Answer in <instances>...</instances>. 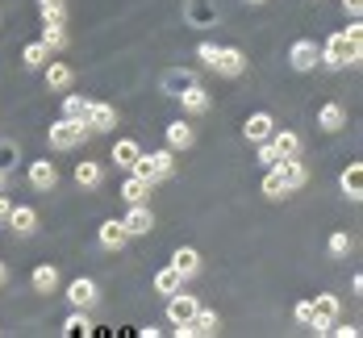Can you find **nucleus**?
I'll list each match as a JSON object with an SVG mask.
<instances>
[{"label": "nucleus", "mask_w": 363, "mask_h": 338, "mask_svg": "<svg viewBox=\"0 0 363 338\" xmlns=\"http://www.w3.org/2000/svg\"><path fill=\"white\" fill-rule=\"evenodd\" d=\"M342 34H347V42H363V26H359V21H351Z\"/></svg>", "instance_id": "nucleus-42"}, {"label": "nucleus", "mask_w": 363, "mask_h": 338, "mask_svg": "<svg viewBox=\"0 0 363 338\" xmlns=\"http://www.w3.org/2000/svg\"><path fill=\"white\" fill-rule=\"evenodd\" d=\"M84 109H88V96L63 92V117H75V121H84Z\"/></svg>", "instance_id": "nucleus-36"}, {"label": "nucleus", "mask_w": 363, "mask_h": 338, "mask_svg": "<svg viewBox=\"0 0 363 338\" xmlns=\"http://www.w3.org/2000/svg\"><path fill=\"white\" fill-rule=\"evenodd\" d=\"M121 225H125V234H130V238H143V234L155 230V213H150L146 205H130V213L121 218Z\"/></svg>", "instance_id": "nucleus-18"}, {"label": "nucleus", "mask_w": 363, "mask_h": 338, "mask_svg": "<svg viewBox=\"0 0 363 338\" xmlns=\"http://www.w3.org/2000/svg\"><path fill=\"white\" fill-rule=\"evenodd\" d=\"M84 125L92 130V134H109L113 125H117V109L105 105V101H92L88 96V109H84Z\"/></svg>", "instance_id": "nucleus-7"}, {"label": "nucleus", "mask_w": 363, "mask_h": 338, "mask_svg": "<svg viewBox=\"0 0 363 338\" xmlns=\"http://www.w3.org/2000/svg\"><path fill=\"white\" fill-rule=\"evenodd\" d=\"M146 196H150V184H146L143 176H125V184H121V201L125 205H146Z\"/></svg>", "instance_id": "nucleus-29"}, {"label": "nucleus", "mask_w": 363, "mask_h": 338, "mask_svg": "<svg viewBox=\"0 0 363 338\" xmlns=\"http://www.w3.org/2000/svg\"><path fill=\"white\" fill-rule=\"evenodd\" d=\"M255 147H259V163H263V167H272V163L280 159V154H276V147H272V138H267V142H255Z\"/></svg>", "instance_id": "nucleus-41"}, {"label": "nucleus", "mask_w": 363, "mask_h": 338, "mask_svg": "<svg viewBox=\"0 0 363 338\" xmlns=\"http://www.w3.org/2000/svg\"><path fill=\"white\" fill-rule=\"evenodd\" d=\"M21 63H26L30 72H42V67L50 63V50H46V42H42V38H38V42H30V46L21 50Z\"/></svg>", "instance_id": "nucleus-33"}, {"label": "nucleus", "mask_w": 363, "mask_h": 338, "mask_svg": "<svg viewBox=\"0 0 363 338\" xmlns=\"http://www.w3.org/2000/svg\"><path fill=\"white\" fill-rule=\"evenodd\" d=\"M318 130H326V134H342V130H347V109H342L338 101H326V105L318 109Z\"/></svg>", "instance_id": "nucleus-19"}, {"label": "nucleus", "mask_w": 363, "mask_h": 338, "mask_svg": "<svg viewBox=\"0 0 363 338\" xmlns=\"http://www.w3.org/2000/svg\"><path fill=\"white\" fill-rule=\"evenodd\" d=\"M318 50H322V67H330V72H347L363 59V42H347L342 30H334Z\"/></svg>", "instance_id": "nucleus-1"}, {"label": "nucleus", "mask_w": 363, "mask_h": 338, "mask_svg": "<svg viewBox=\"0 0 363 338\" xmlns=\"http://www.w3.org/2000/svg\"><path fill=\"white\" fill-rule=\"evenodd\" d=\"M318 63H322V50H318L313 38H301V42H292L289 46V67L292 72H313Z\"/></svg>", "instance_id": "nucleus-6"}, {"label": "nucleus", "mask_w": 363, "mask_h": 338, "mask_svg": "<svg viewBox=\"0 0 363 338\" xmlns=\"http://www.w3.org/2000/svg\"><path fill=\"white\" fill-rule=\"evenodd\" d=\"M172 267L180 271L184 280L201 276V251H196V247H176V255H172Z\"/></svg>", "instance_id": "nucleus-25"}, {"label": "nucleus", "mask_w": 363, "mask_h": 338, "mask_svg": "<svg viewBox=\"0 0 363 338\" xmlns=\"http://www.w3.org/2000/svg\"><path fill=\"white\" fill-rule=\"evenodd\" d=\"M4 284H9V263L0 259V288H4Z\"/></svg>", "instance_id": "nucleus-46"}, {"label": "nucleus", "mask_w": 363, "mask_h": 338, "mask_svg": "<svg viewBox=\"0 0 363 338\" xmlns=\"http://www.w3.org/2000/svg\"><path fill=\"white\" fill-rule=\"evenodd\" d=\"M188 84H196V75L188 72V67H172V72H163V92H167V96L184 92Z\"/></svg>", "instance_id": "nucleus-32"}, {"label": "nucleus", "mask_w": 363, "mask_h": 338, "mask_svg": "<svg viewBox=\"0 0 363 338\" xmlns=\"http://www.w3.org/2000/svg\"><path fill=\"white\" fill-rule=\"evenodd\" d=\"M272 147L280 159H296L301 154V134L296 130H272Z\"/></svg>", "instance_id": "nucleus-27"}, {"label": "nucleus", "mask_w": 363, "mask_h": 338, "mask_svg": "<svg viewBox=\"0 0 363 338\" xmlns=\"http://www.w3.org/2000/svg\"><path fill=\"white\" fill-rule=\"evenodd\" d=\"M188 330H192V338H196V334H218L221 317L213 313V309H196V313H192V322H188Z\"/></svg>", "instance_id": "nucleus-30"}, {"label": "nucleus", "mask_w": 363, "mask_h": 338, "mask_svg": "<svg viewBox=\"0 0 363 338\" xmlns=\"http://www.w3.org/2000/svg\"><path fill=\"white\" fill-rule=\"evenodd\" d=\"M92 330H96V326H92V317H88V309H75L72 317L63 322V334H67V338H88Z\"/></svg>", "instance_id": "nucleus-31"}, {"label": "nucleus", "mask_w": 363, "mask_h": 338, "mask_svg": "<svg viewBox=\"0 0 363 338\" xmlns=\"http://www.w3.org/2000/svg\"><path fill=\"white\" fill-rule=\"evenodd\" d=\"M96 238H101V247H105V251H121V247L130 242L125 225L117 222V218H109V222H101V230H96Z\"/></svg>", "instance_id": "nucleus-24"}, {"label": "nucleus", "mask_w": 363, "mask_h": 338, "mask_svg": "<svg viewBox=\"0 0 363 338\" xmlns=\"http://www.w3.org/2000/svg\"><path fill=\"white\" fill-rule=\"evenodd\" d=\"M196 309H201V300L188 297V293L180 288V293H172V297H167V322H172V326H188Z\"/></svg>", "instance_id": "nucleus-14"}, {"label": "nucleus", "mask_w": 363, "mask_h": 338, "mask_svg": "<svg viewBox=\"0 0 363 338\" xmlns=\"http://www.w3.org/2000/svg\"><path fill=\"white\" fill-rule=\"evenodd\" d=\"M326 251H330V259H347V255L355 251V242H351L347 230H334V234L326 238Z\"/></svg>", "instance_id": "nucleus-34"}, {"label": "nucleus", "mask_w": 363, "mask_h": 338, "mask_svg": "<svg viewBox=\"0 0 363 338\" xmlns=\"http://www.w3.org/2000/svg\"><path fill=\"white\" fill-rule=\"evenodd\" d=\"M67 300H72V309H96V300H101L96 280H88V276H75L72 284H67Z\"/></svg>", "instance_id": "nucleus-11"}, {"label": "nucleus", "mask_w": 363, "mask_h": 338, "mask_svg": "<svg viewBox=\"0 0 363 338\" xmlns=\"http://www.w3.org/2000/svg\"><path fill=\"white\" fill-rule=\"evenodd\" d=\"M176 101H180V109L188 113V117H205V113L213 109V96H209L201 84H188L184 92H176Z\"/></svg>", "instance_id": "nucleus-12"}, {"label": "nucleus", "mask_w": 363, "mask_h": 338, "mask_svg": "<svg viewBox=\"0 0 363 338\" xmlns=\"http://www.w3.org/2000/svg\"><path fill=\"white\" fill-rule=\"evenodd\" d=\"M75 184L84 188V192H96V188L105 184V163H101V159H84V163H75Z\"/></svg>", "instance_id": "nucleus-17"}, {"label": "nucleus", "mask_w": 363, "mask_h": 338, "mask_svg": "<svg viewBox=\"0 0 363 338\" xmlns=\"http://www.w3.org/2000/svg\"><path fill=\"white\" fill-rule=\"evenodd\" d=\"M42 13V42L46 50H67V9H38Z\"/></svg>", "instance_id": "nucleus-4"}, {"label": "nucleus", "mask_w": 363, "mask_h": 338, "mask_svg": "<svg viewBox=\"0 0 363 338\" xmlns=\"http://www.w3.org/2000/svg\"><path fill=\"white\" fill-rule=\"evenodd\" d=\"M218 42H201V46H196V59H201V63H205V67H213V59H218Z\"/></svg>", "instance_id": "nucleus-39"}, {"label": "nucleus", "mask_w": 363, "mask_h": 338, "mask_svg": "<svg viewBox=\"0 0 363 338\" xmlns=\"http://www.w3.org/2000/svg\"><path fill=\"white\" fill-rule=\"evenodd\" d=\"M292 317H296V326H309V317H313V305H309V300H296V305H292Z\"/></svg>", "instance_id": "nucleus-40"}, {"label": "nucleus", "mask_w": 363, "mask_h": 338, "mask_svg": "<svg viewBox=\"0 0 363 338\" xmlns=\"http://www.w3.org/2000/svg\"><path fill=\"white\" fill-rule=\"evenodd\" d=\"M42 72H46V88L50 92H72V84H75L72 63H46Z\"/></svg>", "instance_id": "nucleus-21"}, {"label": "nucleus", "mask_w": 363, "mask_h": 338, "mask_svg": "<svg viewBox=\"0 0 363 338\" xmlns=\"http://www.w3.org/2000/svg\"><path fill=\"white\" fill-rule=\"evenodd\" d=\"M338 188L347 201H363V163H347V171L338 176Z\"/></svg>", "instance_id": "nucleus-26"}, {"label": "nucleus", "mask_w": 363, "mask_h": 338, "mask_svg": "<svg viewBox=\"0 0 363 338\" xmlns=\"http://www.w3.org/2000/svg\"><path fill=\"white\" fill-rule=\"evenodd\" d=\"M143 159V147L134 142V138H117L113 142V167H121V171H134V163Z\"/></svg>", "instance_id": "nucleus-20"}, {"label": "nucleus", "mask_w": 363, "mask_h": 338, "mask_svg": "<svg viewBox=\"0 0 363 338\" xmlns=\"http://www.w3.org/2000/svg\"><path fill=\"white\" fill-rule=\"evenodd\" d=\"M26 176H30V188H34V192H55V188H59V167H55L50 159H34V163L26 167Z\"/></svg>", "instance_id": "nucleus-10"}, {"label": "nucleus", "mask_w": 363, "mask_h": 338, "mask_svg": "<svg viewBox=\"0 0 363 338\" xmlns=\"http://www.w3.org/2000/svg\"><path fill=\"white\" fill-rule=\"evenodd\" d=\"M247 4H251V9H259V4H267V0H247Z\"/></svg>", "instance_id": "nucleus-48"}, {"label": "nucleus", "mask_w": 363, "mask_h": 338, "mask_svg": "<svg viewBox=\"0 0 363 338\" xmlns=\"http://www.w3.org/2000/svg\"><path fill=\"white\" fill-rule=\"evenodd\" d=\"M263 196H267V201H284V196H289V188L280 184V176H276L272 167H267V176H263Z\"/></svg>", "instance_id": "nucleus-37"}, {"label": "nucleus", "mask_w": 363, "mask_h": 338, "mask_svg": "<svg viewBox=\"0 0 363 338\" xmlns=\"http://www.w3.org/2000/svg\"><path fill=\"white\" fill-rule=\"evenodd\" d=\"M4 225H9L17 238H30V234L38 230V209H34V205H13V209H9V222H4Z\"/></svg>", "instance_id": "nucleus-15"}, {"label": "nucleus", "mask_w": 363, "mask_h": 338, "mask_svg": "<svg viewBox=\"0 0 363 338\" xmlns=\"http://www.w3.org/2000/svg\"><path fill=\"white\" fill-rule=\"evenodd\" d=\"M9 209H13V201H9V196H4V192H0V225L9 222Z\"/></svg>", "instance_id": "nucleus-44"}, {"label": "nucleus", "mask_w": 363, "mask_h": 338, "mask_svg": "<svg viewBox=\"0 0 363 338\" xmlns=\"http://www.w3.org/2000/svg\"><path fill=\"white\" fill-rule=\"evenodd\" d=\"M163 138H167V150H188L196 142V130H192V121H172L163 130Z\"/></svg>", "instance_id": "nucleus-22"}, {"label": "nucleus", "mask_w": 363, "mask_h": 338, "mask_svg": "<svg viewBox=\"0 0 363 338\" xmlns=\"http://www.w3.org/2000/svg\"><path fill=\"white\" fill-rule=\"evenodd\" d=\"M21 163V147L13 138H0V171H13Z\"/></svg>", "instance_id": "nucleus-35"}, {"label": "nucleus", "mask_w": 363, "mask_h": 338, "mask_svg": "<svg viewBox=\"0 0 363 338\" xmlns=\"http://www.w3.org/2000/svg\"><path fill=\"white\" fill-rule=\"evenodd\" d=\"M209 72L225 75V79H238V75H247V55L238 50V46H221L218 59H213V67Z\"/></svg>", "instance_id": "nucleus-9"}, {"label": "nucleus", "mask_w": 363, "mask_h": 338, "mask_svg": "<svg viewBox=\"0 0 363 338\" xmlns=\"http://www.w3.org/2000/svg\"><path fill=\"white\" fill-rule=\"evenodd\" d=\"M326 334H334V338H359V326H351V322H338V317H334Z\"/></svg>", "instance_id": "nucleus-38"}, {"label": "nucleus", "mask_w": 363, "mask_h": 338, "mask_svg": "<svg viewBox=\"0 0 363 338\" xmlns=\"http://www.w3.org/2000/svg\"><path fill=\"white\" fill-rule=\"evenodd\" d=\"M46 138H50L55 150H75V147H84V142L92 138V130H88L84 121H75V117H59V121L46 130Z\"/></svg>", "instance_id": "nucleus-3"}, {"label": "nucleus", "mask_w": 363, "mask_h": 338, "mask_svg": "<svg viewBox=\"0 0 363 338\" xmlns=\"http://www.w3.org/2000/svg\"><path fill=\"white\" fill-rule=\"evenodd\" d=\"M38 9H67V0H38Z\"/></svg>", "instance_id": "nucleus-45"}, {"label": "nucleus", "mask_w": 363, "mask_h": 338, "mask_svg": "<svg viewBox=\"0 0 363 338\" xmlns=\"http://www.w3.org/2000/svg\"><path fill=\"white\" fill-rule=\"evenodd\" d=\"M272 171L280 176V184L289 188V192H301V188L309 184V167L301 163V154H296V159H276Z\"/></svg>", "instance_id": "nucleus-5"}, {"label": "nucleus", "mask_w": 363, "mask_h": 338, "mask_svg": "<svg viewBox=\"0 0 363 338\" xmlns=\"http://www.w3.org/2000/svg\"><path fill=\"white\" fill-rule=\"evenodd\" d=\"M134 176H143L146 184L155 188V184H163V180H172L176 176V150H146L143 159L134 163Z\"/></svg>", "instance_id": "nucleus-2"}, {"label": "nucleus", "mask_w": 363, "mask_h": 338, "mask_svg": "<svg viewBox=\"0 0 363 338\" xmlns=\"http://www.w3.org/2000/svg\"><path fill=\"white\" fill-rule=\"evenodd\" d=\"M0 192H9V171H0Z\"/></svg>", "instance_id": "nucleus-47"}, {"label": "nucleus", "mask_w": 363, "mask_h": 338, "mask_svg": "<svg viewBox=\"0 0 363 338\" xmlns=\"http://www.w3.org/2000/svg\"><path fill=\"white\" fill-rule=\"evenodd\" d=\"M272 130H276V117H272V113H251V117H247V125H242V138H247V142H267V138H272Z\"/></svg>", "instance_id": "nucleus-16"}, {"label": "nucleus", "mask_w": 363, "mask_h": 338, "mask_svg": "<svg viewBox=\"0 0 363 338\" xmlns=\"http://www.w3.org/2000/svg\"><path fill=\"white\" fill-rule=\"evenodd\" d=\"M309 305H313V317H309L313 334H326L330 322H334V317H338V309H342V305H338V297H334V293H322V297H313Z\"/></svg>", "instance_id": "nucleus-8"}, {"label": "nucleus", "mask_w": 363, "mask_h": 338, "mask_svg": "<svg viewBox=\"0 0 363 338\" xmlns=\"http://www.w3.org/2000/svg\"><path fill=\"white\" fill-rule=\"evenodd\" d=\"M342 13H351V17H359V13H363V0H342Z\"/></svg>", "instance_id": "nucleus-43"}, {"label": "nucleus", "mask_w": 363, "mask_h": 338, "mask_svg": "<svg viewBox=\"0 0 363 338\" xmlns=\"http://www.w3.org/2000/svg\"><path fill=\"white\" fill-rule=\"evenodd\" d=\"M30 284H34L38 297H50V293L59 288V267H55V263H38L34 276H30Z\"/></svg>", "instance_id": "nucleus-23"}, {"label": "nucleus", "mask_w": 363, "mask_h": 338, "mask_svg": "<svg viewBox=\"0 0 363 338\" xmlns=\"http://www.w3.org/2000/svg\"><path fill=\"white\" fill-rule=\"evenodd\" d=\"M180 288H184V276L172 267V263L155 271V293H159V297H172V293H180Z\"/></svg>", "instance_id": "nucleus-28"}, {"label": "nucleus", "mask_w": 363, "mask_h": 338, "mask_svg": "<svg viewBox=\"0 0 363 338\" xmlns=\"http://www.w3.org/2000/svg\"><path fill=\"white\" fill-rule=\"evenodd\" d=\"M184 21H188L192 30H213V26H218L213 0H188V4H184Z\"/></svg>", "instance_id": "nucleus-13"}]
</instances>
